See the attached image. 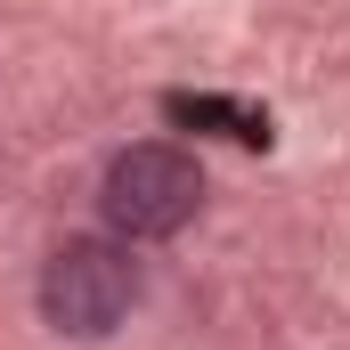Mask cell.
Returning <instances> with one entry per match:
<instances>
[{
	"label": "cell",
	"instance_id": "obj_1",
	"mask_svg": "<svg viewBox=\"0 0 350 350\" xmlns=\"http://www.w3.org/2000/svg\"><path fill=\"white\" fill-rule=\"evenodd\" d=\"M139 301V261L114 237H66L41 269V318L57 334H114Z\"/></svg>",
	"mask_w": 350,
	"mask_h": 350
},
{
	"label": "cell",
	"instance_id": "obj_2",
	"mask_svg": "<svg viewBox=\"0 0 350 350\" xmlns=\"http://www.w3.org/2000/svg\"><path fill=\"white\" fill-rule=\"evenodd\" d=\"M196 204H204V172H196V155H179L163 139L122 147L98 187V212L114 237H179L196 220Z\"/></svg>",
	"mask_w": 350,
	"mask_h": 350
}]
</instances>
